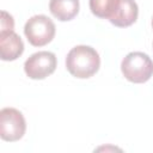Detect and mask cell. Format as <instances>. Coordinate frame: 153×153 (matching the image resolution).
I'll list each match as a JSON object with an SVG mask.
<instances>
[{
    "mask_svg": "<svg viewBox=\"0 0 153 153\" xmlns=\"http://www.w3.org/2000/svg\"><path fill=\"white\" fill-rule=\"evenodd\" d=\"M99 66V54L90 45H76L66 56L67 71L78 79L91 78L98 72Z\"/></svg>",
    "mask_w": 153,
    "mask_h": 153,
    "instance_id": "6da1fadb",
    "label": "cell"
},
{
    "mask_svg": "<svg viewBox=\"0 0 153 153\" xmlns=\"http://www.w3.org/2000/svg\"><path fill=\"white\" fill-rule=\"evenodd\" d=\"M121 71L130 82L143 84L153 75V61L145 53L133 51L122 60Z\"/></svg>",
    "mask_w": 153,
    "mask_h": 153,
    "instance_id": "7a4b0ae2",
    "label": "cell"
},
{
    "mask_svg": "<svg viewBox=\"0 0 153 153\" xmlns=\"http://www.w3.org/2000/svg\"><path fill=\"white\" fill-rule=\"evenodd\" d=\"M55 31L54 22L44 14L31 17L24 26V33L29 43L33 47H43L50 43L55 36Z\"/></svg>",
    "mask_w": 153,
    "mask_h": 153,
    "instance_id": "3957f363",
    "label": "cell"
},
{
    "mask_svg": "<svg viewBox=\"0 0 153 153\" xmlns=\"http://www.w3.org/2000/svg\"><path fill=\"white\" fill-rule=\"evenodd\" d=\"M26 130L23 114L14 108H4L0 111V137L4 141H18Z\"/></svg>",
    "mask_w": 153,
    "mask_h": 153,
    "instance_id": "277c9868",
    "label": "cell"
},
{
    "mask_svg": "<svg viewBox=\"0 0 153 153\" xmlns=\"http://www.w3.org/2000/svg\"><path fill=\"white\" fill-rule=\"evenodd\" d=\"M57 60L51 51H38L32 54L24 63L25 74L30 79L42 80L53 74L56 69Z\"/></svg>",
    "mask_w": 153,
    "mask_h": 153,
    "instance_id": "5b68a950",
    "label": "cell"
},
{
    "mask_svg": "<svg viewBox=\"0 0 153 153\" xmlns=\"http://www.w3.org/2000/svg\"><path fill=\"white\" fill-rule=\"evenodd\" d=\"M24 51L22 38L12 30L0 32V56L4 61H14Z\"/></svg>",
    "mask_w": 153,
    "mask_h": 153,
    "instance_id": "8992f818",
    "label": "cell"
},
{
    "mask_svg": "<svg viewBox=\"0 0 153 153\" xmlns=\"http://www.w3.org/2000/svg\"><path fill=\"white\" fill-rule=\"evenodd\" d=\"M139 16V7L134 0H121L118 10L110 23L117 27H127L134 24Z\"/></svg>",
    "mask_w": 153,
    "mask_h": 153,
    "instance_id": "52a82bcc",
    "label": "cell"
},
{
    "mask_svg": "<svg viewBox=\"0 0 153 153\" xmlns=\"http://www.w3.org/2000/svg\"><path fill=\"white\" fill-rule=\"evenodd\" d=\"M49 10L56 19L68 22L78 14L79 0H50Z\"/></svg>",
    "mask_w": 153,
    "mask_h": 153,
    "instance_id": "ba28073f",
    "label": "cell"
},
{
    "mask_svg": "<svg viewBox=\"0 0 153 153\" xmlns=\"http://www.w3.org/2000/svg\"><path fill=\"white\" fill-rule=\"evenodd\" d=\"M121 0H90V10L91 12L102 19H108L109 22L116 14Z\"/></svg>",
    "mask_w": 153,
    "mask_h": 153,
    "instance_id": "9c48e42d",
    "label": "cell"
},
{
    "mask_svg": "<svg viewBox=\"0 0 153 153\" xmlns=\"http://www.w3.org/2000/svg\"><path fill=\"white\" fill-rule=\"evenodd\" d=\"M14 29V20L13 17L7 13L6 11H1V18H0V32L5 31H12Z\"/></svg>",
    "mask_w": 153,
    "mask_h": 153,
    "instance_id": "30bf717a",
    "label": "cell"
},
{
    "mask_svg": "<svg viewBox=\"0 0 153 153\" xmlns=\"http://www.w3.org/2000/svg\"><path fill=\"white\" fill-rule=\"evenodd\" d=\"M152 26H153V19H152Z\"/></svg>",
    "mask_w": 153,
    "mask_h": 153,
    "instance_id": "8fae6325",
    "label": "cell"
}]
</instances>
